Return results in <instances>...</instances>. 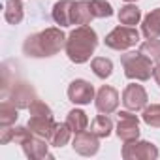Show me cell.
I'll return each mask as SVG.
<instances>
[{
    "mask_svg": "<svg viewBox=\"0 0 160 160\" xmlns=\"http://www.w3.org/2000/svg\"><path fill=\"white\" fill-rule=\"evenodd\" d=\"M66 36L60 28H45L43 32L30 34L23 43V53L32 58H43L57 55L62 47H66Z\"/></svg>",
    "mask_w": 160,
    "mask_h": 160,
    "instance_id": "cell-1",
    "label": "cell"
},
{
    "mask_svg": "<svg viewBox=\"0 0 160 160\" xmlns=\"http://www.w3.org/2000/svg\"><path fill=\"white\" fill-rule=\"evenodd\" d=\"M98 45V36L89 25H79L75 30L70 32L66 40V55L72 62L75 64H83L91 58Z\"/></svg>",
    "mask_w": 160,
    "mask_h": 160,
    "instance_id": "cell-2",
    "label": "cell"
},
{
    "mask_svg": "<svg viewBox=\"0 0 160 160\" xmlns=\"http://www.w3.org/2000/svg\"><path fill=\"white\" fill-rule=\"evenodd\" d=\"M122 68H124V75L128 79H136V81H147L152 75V60L147 58L143 53H136V51H128L121 57Z\"/></svg>",
    "mask_w": 160,
    "mask_h": 160,
    "instance_id": "cell-3",
    "label": "cell"
},
{
    "mask_svg": "<svg viewBox=\"0 0 160 160\" xmlns=\"http://www.w3.org/2000/svg\"><path fill=\"white\" fill-rule=\"evenodd\" d=\"M106 45L115 51H124L139 42V32L134 27H115L108 36H106Z\"/></svg>",
    "mask_w": 160,
    "mask_h": 160,
    "instance_id": "cell-4",
    "label": "cell"
},
{
    "mask_svg": "<svg viewBox=\"0 0 160 160\" xmlns=\"http://www.w3.org/2000/svg\"><path fill=\"white\" fill-rule=\"evenodd\" d=\"M17 109L23 108H30V104L36 100V91L32 85H28L27 81H13L12 89L4 94Z\"/></svg>",
    "mask_w": 160,
    "mask_h": 160,
    "instance_id": "cell-5",
    "label": "cell"
},
{
    "mask_svg": "<svg viewBox=\"0 0 160 160\" xmlns=\"http://www.w3.org/2000/svg\"><path fill=\"white\" fill-rule=\"evenodd\" d=\"M158 156V149L149 141H126L122 147L124 160H154Z\"/></svg>",
    "mask_w": 160,
    "mask_h": 160,
    "instance_id": "cell-6",
    "label": "cell"
},
{
    "mask_svg": "<svg viewBox=\"0 0 160 160\" xmlns=\"http://www.w3.org/2000/svg\"><path fill=\"white\" fill-rule=\"evenodd\" d=\"M117 136L126 143V141H134L139 138V119L138 115L128 111H121L119 113V124H117Z\"/></svg>",
    "mask_w": 160,
    "mask_h": 160,
    "instance_id": "cell-7",
    "label": "cell"
},
{
    "mask_svg": "<svg viewBox=\"0 0 160 160\" xmlns=\"http://www.w3.org/2000/svg\"><path fill=\"white\" fill-rule=\"evenodd\" d=\"M68 98L73 104L85 106L94 98V87L89 81H85V79H75L68 87Z\"/></svg>",
    "mask_w": 160,
    "mask_h": 160,
    "instance_id": "cell-8",
    "label": "cell"
},
{
    "mask_svg": "<svg viewBox=\"0 0 160 160\" xmlns=\"http://www.w3.org/2000/svg\"><path fill=\"white\" fill-rule=\"evenodd\" d=\"M72 147H73V151H75L77 154L92 156V154L98 152V149H100V141H98V136H96V134H92V132H85V130H83V132L75 134Z\"/></svg>",
    "mask_w": 160,
    "mask_h": 160,
    "instance_id": "cell-9",
    "label": "cell"
},
{
    "mask_svg": "<svg viewBox=\"0 0 160 160\" xmlns=\"http://www.w3.org/2000/svg\"><path fill=\"white\" fill-rule=\"evenodd\" d=\"M122 104L126 109L130 111H139V109H145L147 106V92L141 85H128L122 92Z\"/></svg>",
    "mask_w": 160,
    "mask_h": 160,
    "instance_id": "cell-10",
    "label": "cell"
},
{
    "mask_svg": "<svg viewBox=\"0 0 160 160\" xmlns=\"http://www.w3.org/2000/svg\"><path fill=\"white\" fill-rule=\"evenodd\" d=\"M94 104H96V109H98L100 113L109 115V113H113V111L117 109V106H119V92H117L113 87L104 85V87L96 92Z\"/></svg>",
    "mask_w": 160,
    "mask_h": 160,
    "instance_id": "cell-11",
    "label": "cell"
},
{
    "mask_svg": "<svg viewBox=\"0 0 160 160\" xmlns=\"http://www.w3.org/2000/svg\"><path fill=\"white\" fill-rule=\"evenodd\" d=\"M57 122L53 115H30L28 119V128L34 136H40L43 139H51V134L55 130Z\"/></svg>",
    "mask_w": 160,
    "mask_h": 160,
    "instance_id": "cell-12",
    "label": "cell"
},
{
    "mask_svg": "<svg viewBox=\"0 0 160 160\" xmlns=\"http://www.w3.org/2000/svg\"><path fill=\"white\" fill-rule=\"evenodd\" d=\"M23 151L28 158L32 160H40V158H53V154H49V145L45 143L43 138L40 136H30L25 143H23Z\"/></svg>",
    "mask_w": 160,
    "mask_h": 160,
    "instance_id": "cell-13",
    "label": "cell"
},
{
    "mask_svg": "<svg viewBox=\"0 0 160 160\" xmlns=\"http://www.w3.org/2000/svg\"><path fill=\"white\" fill-rule=\"evenodd\" d=\"M94 17L92 13V6L91 0H79V2H73V10H72V23L73 25H89Z\"/></svg>",
    "mask_w": 160,
    "mask_h": 160,
    "instance_id": "cell-14",
    "label": "cell"
},
{
    "mask_svg": "<svg viewBox=\"0 0 160 160\" xmlns=\"http://www.w3.org/2000/svg\"><path fill=\"white\" fill-rule=\"evenodd\" d=\"M72 10H73V0H58L53 6V19L60 27H72Z\"/></svg>",
    "mask_w": 160,
    "mask_h": 160,
    "instance_id": "cell-15",
    "label": "cell"
},
{
    "mask_svg": "<svg viewBox=\"0 0 160 160\" xmlns=\"http://www.w3.org/2000/svg\"><path fill=\"white\" fill-rule=\"evenodd\" d=\"M30 136H32V132H30L28 126H27V128H23V126H15V128L8 126V128H2V130H0V143L6 145V143H10V141H15V143L23 145Z\"/></svg>",
    "mask_w": 160,
    "mask_h": 160,
    "instance_id": "cell-16",
    "label": "cell"
},
{
    "mask_svg": "<svg viewBox=\"0 0 160 160\" xmlns=\"http://www.w3.org/2000/svg\"><path fill=\"white\" fill-rule=\"evenodd\" d=\"M141 32L147 40L160 38V8H156L145 15L143 25H141Z\"/></svg>",
    "mask_w": 160,
    "mask_h": 160,
    "instance_id": "cell-17",
    "label": "cell"
},
{
    "mask_svg": "<svg viewBox=\"0 0 160 160\" xmlns=\"http://www.w3.org/2000/svg\"><path fill=\"white\" fill-rule=\"evenodd\" d=\"M6 6H4V17L10 25H19L23 21V2L21 0H4Z\"/></svg>",
    "mask_w": 160,
    "mask_h": 160,
    "instance_id": "cell-18",
    "label": "cell"
},
{
    "mask_svg": "<svg viewBox=\"0 0 160 160\" xmlns=\"http://www.w3.org/2000/svg\"><path fill=\"white\" fill-rule=\"evenodd\" d=\"M66 124L70 126V130L73 134H79V132H83L87 128L89 119H87L85 111H81V109H72L68 113V117H66Z\"/></svg>",
    "mask_w": 160,
    "mask_h": 160,
    "instance_id": "cell-19",
    "label": "cell"
},
{
    "mask_svg": "<svg viewBox=\"0 0 160 160\" xmlns=\"http://www.w3.org/2000/svg\"><path fill=\"white\" fill-rule=\"evenodd\" d=\"M141 19V12L138 6L134 4H126L119 10V21L121 25H126V27H136Z\"/></svg>",
    "mask_w": 160,
    "mask_h": 160,
    "instance_id": "cell-20",
    "label": "cell"
},
{
    "mask_svg": "<svg viewBox=\"0 0 160 160\" xmlns=\"http://www.w3.org/2000/svg\"><path fill=\"white\" fill-rule=\"evenodd\" d=\"M17 108L10 102V100H6V102H2L0 104V128H8V126H12L15 121H17Z\"/></svg>",
    "mask_w": 160,
    "mask_h": 160,
    "instance_id": "cell-21",
    "label": "cell"
},
{
    "mask_svg": "<svg viewBox=\"0 0 160 160\" xmlns=\"http://www.w3.org/2000/svg\"><path fill=\"white\" fill-rule=\"evenodd\" d=\"M111 130H113V122H111V119L104 113V115H98L92 122H91V132L92 134H96L98 138H108L109 134H111Z\"/></svg>",
    "mask_w": 160,
    "mask_h": 160,
    "instance_id": "cell-22",
    "label": "cell"
},
{
    "mask_svg": "<svg viewBox=\"0 0 160 160\" xmlns=\"http://www.w3.org/2000/svg\"><path fill=\"white\" fill-rule=\"evenodd\" d=\"M91 68H92V72H94L100 79H106V77H109L111 72H113V62H111L109 58H106V57H96V58H92Z\"/></svg>",
    "mask_w": 160,
    "mask_h": 160,
    "instance_id": "cell-23",
    "label": "cell"
},
{
    "mask_svg": "<svg viewBox=\"0 0 160 160\" xmlns=\"http://www.w3.org/2000/svg\"><path fill=\"white\" fill-rule=\"evenodd\" d=\"M70 134H72V130H70V126L64 122V124H57L55 126V130H53V134H51V145H55V147H64L68 141H70Z\"/></svg>",
    "mask_w": 160,
    "mask_h": 160,
    "instance_id": "cell-24",
    "label": "cell"
},
{
    "mask_svg": "<svg viewBox=\"0 0 160 160\" xmlns=\"http://www.w3.org/2000/svg\"><path fill=\"white\" fill-rule=\"evenodd\" d=\"M139 53H143L147 58H151L152 62L160 64V40H147L139 45Z\"/></svg>",
    "mask_w": 160,
    "mask_h": 160,
    "instance_id": "cell-25",
    "label": "cell"
},
{
    "mask_svg": "<svg viewBox=\"0 0 160 160\" xmlns=\"http://www.w3.org/2000/svg\"><path fill=\"white\" fill-rule=\"evenodd\" d=\"M141 119L145 124L152 128H160V104H151L149 108H145L141 113Z\"/></svg>",
    "mask_w": 160,
    "mask_h": 160,
    "instance_id": "cell-26",
    "label": "cell"
},
{
    "mask_svg": "<svg viewBox=\"0 0 160 160\" xmlns=\"http://www.w3.org/2000/svg\"><path fill=\"white\" fill-rule=\"evenodd\" d=\"M91 6H92V13H94L96 19L113 15V8H111L109 2H106V0H91Z\"/></svg>",
    "mask_w": 160,
    "mask_h": 160,
    "instance_id": "cell-27",
    "label": "cell"
},
{
    "mask_svg": "<svg viewBox=\"0 0 160 160\" xmlns=\"http://www.w3.org/2000/svg\"><path fill=\"white\" fill-rule=\"evenodd\" d=\"M28 111H30V115H53V111H51V108L45 104V102H42V100H34L32 104H30V108H28Z\"/></svg>",
    "mask_w": 160,
    "mask_h": 160,
    "instance_id": "cell-28",
    "label": "cell"
},
{
    "mask_svg": "<svg viewBox=\"0 0 160 160\" xmlns=\"http://www.w3.org/2000/svg\"><path fill=\"white\" fill-rule=\"evenodd\" d=\"M152 77L156 79V83H158V87H160V64H156V68L152 70Z\"/></svg>",
    "mask_w": 160,
    "mask_h": 160,
    "instance_id": "cell-29",
    "label": "cell"
},
{
    "mask_svg": "<svg viewBox=\"0 0 160 160\" xmlns=\"http://www.w3.org/2000/svg\"><path fill=\"white\" fill-rule=\"evenodd\" d=\"M126 2H136V0H126Z\"/></svg>",
    "mask_w": 160,
    "mask_h": 160,
    "instance_id": "cell-30",
    "label": "cell"
}]
</instances>
